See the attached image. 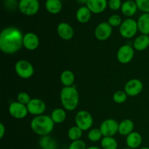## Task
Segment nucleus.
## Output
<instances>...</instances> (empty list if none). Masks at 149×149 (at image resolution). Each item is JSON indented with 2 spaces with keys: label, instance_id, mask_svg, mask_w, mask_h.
<instances>
[{
  "label": "nucleus",
  "instance_id": "473e14b6",
  "mask_svg": "<svg viewBox=\"0 0 149 149\" xmlns=\"http://www.w3.org/2000/svg\"><path fill=\"white\" fill-rule=\"evenodd\" d=\"M31 100V96L29 95V93H26V92H20L17 95V101L22 104L26 105V106H27Z\"/></svg>",
  "mask_w": 149,
  "mask_h": 149
},
{
  "label": "nucleus",
  "instance_id": "cd10ccee",
  "mask_svg": "<svg viewBox=\"0 0 149 149\" xmlns=\"http://www.w3.org/2000/svg\"><path fill=\"white\" fill-rule=\"evenodd\" d=\"M68 137L71 141L81 139L83 131L77 126H73L68 130Z\"/></svg>",
  "mask_w": 149,
  "mask_h": 149
},
{
  "label": "nucleus",
  "instance_id": "2eb2a0df",
  "mask_svg": "<svg viewBox=\"0 0 149 149\" xmlns=\"http://www.w3.org/2000/svg\"><path fill=\"white\" fill-rule=\"evenodd\" d=\"M39 46V39L33 32H28L23 36V47L29 51L35 50Z\"/></svg>",
  "mask_w": 149,
  "mask_h": 149
},
{
  "label": "nucleus",
  "instance_id": "6ab92c4d",
  "mask_svg": "<svg viewBox=\"0 0 149 149\" xmlns=\"http://www.w3.org/2000/svg\"><path fill=\"white\" fill-rule=\"evenodd\" d=\"M138 31L141 34L149 35V13H143L137 20Z\"/></svg>",
  "mask_w": 149,
  "mask_h": 149
},
{
  "label": "nucleus",
  "instance_id": "39448f33",
  "mask_svg": "<svg viewBox=\"0 0 149 149\" xmlns=\"http://www.w3.org/2000/svg\"><path fill=\"white\" fill-rule=\"evenodd\" d=\"M16 74L23 79L31 78L34 74V68L29 61L26 60H20L15 65Z\"/></svg>",
  "mask_w": 149,
  "mask_h": 149
},
{
  "label": "nucleus",
  "instance_id": "f3484780",
  "mask_svg": "<svg viewBox=\"0 0 149 149\" xmlns=\"http://www.w3.org/2000/svg\"><path fill=\"white\" fill-rule=\"evenodd\" d=\"M143 142V138L138 132H133L128 135L126 138V144L128 148L136 149L139 148Z\"/></svg>",
  "mask_w": 149,
  "mask_h": 149
},
{
  "label": "nucleus",
  "instance_id": "a878e982",
  "mask_svg": "<svg viewBox=\"0 0 149 149\" xmlns=\"http://www.w3.org/2000/svg\"><path fill=\"white\" fill-rule=\"evenodd\" d=\"M52 121L55 124H61L66 119V112L64 109L58 108L52 111L50 115Z\"/></svg>",
  "mask_w": 149,
  "mask_h": 149
},
{
  "label": "nucleus",
  "instance_id": "1a4fd4ad",
  "mask_svg": "<svg viewBox=\"0 0 149 149\" xmlns=\"http://www.w3.org/2000/svg\"><path fill=\"white\" fill-rule=\"evenodd\" d=\"M103 137H113L119 130V123L113 119H107L100 126Z\"/></svg>",
  "mask_w": 149,
  "mask_h": 149
},
{
  "label": "nucleus",
  "instance_id": "f257e3e1",
  "mask_svg": "<svg viewBox=\"0 0 149 149\" xmlns=\"http://www.w3.org/2000/svg\"><path fill=\"white\" fill-rule=\"evenodd\" d=\"M23 36L21 31L14 26H9L0 33V49L7 55L18 52L23 46Z\"/></svg>",
  "mask_w": 149,
  "mask_h": 149
},
{
  "label": "nucleus",
  "instance_id": "9d476101",
  "mask_svg": "<svg viewBox=\"0 0 149 149\" xmlns=\"http://www.w3.org/2000/svg\"><path fill=\"white\" fill-rule=\"evenodd\" d=\"M8 111L10 116L17 119H24L29 113L27 106L22 104L17 101L13 102L10 103L9 106Z\"/></svg>",
  "mask_w": 149,
  "mask_h": 149
},
{
  "label": "nucleus",
  "instance_id": "b1692460",
  "mask_svg": "<svg viewBox=\"0 0 149 149\" xmlns=\"http://www.w3.org/2000/svg\"><path fill=\"white\" fill-rule=\"evenodd\" d=\"M45 8L50 14H58L62 10L63 4L61 0H46Z\"/></svg>",
  "mask_w": 149,
  "mask_h": 149
},
{
  "label": "nucleus",
  "instance_id": "423d86ee",
  "mask_svg": "<svg viewBox=\"0 0 149 149\" xmlns=\"http://www.w3.org/2000/svg\"><path fill=\"white\" fill-rule=\"evenodd\" d=\"M39 0H19L18 10L24 15H35L39 12Z\"/></svg>",
  "mask_w": 149,
  "mask_h": 149
},
{
  "label": "nucleus",
  "instance_id": "2f4dec72",
  "mask_svg": "<svg viewBox=\"0 0 149 149\" xmlns=\"http://www.w3.org/2000/svg\"><path fill=\"white\" fill-rule=\"evenodd\" d=\"M138 9L143 13H149V0H135Z\"/></svg>",
  "mask_w": 149,
  "mask_h": 149
},
{
  "label": "nucleus",
  "instance_id": "e433bc0d",
  "mask_svg": "<svg viewBox=\"0 0 149 149\" xmlns=\"http://www.w3.org/2000/svg\"><path fill=\"white\" fill-rule=\"evenodd\" d=\"M5 132H6V129H5V127H4V125H3L2 123L0 124V138H3V137H4V134H5Z\"/></svg>",
  "mask_w": 149,
  "mask_h": 149
},
{
  "label": "nucleus",
  "instance_id": "6e6552de",
  "mask_svg": "<svg viewBox=\"0 0 149 149\" xmlns=\"http://www.w3.org/2000/svg\"><path fill=\"white\" fill-rule=\"evenodd\" d=\"M135 56V49L130 45H124L119 48L116 53L118 61L122 64H127Z\"/></svg>",
  "mask_w": 149,
  "mask_h": 149
},
{
  "label": "nucleus",
  "instance_id": "7ed1b4c3",
  "mask_svg": "<svg viewBox=\"0 0 149 149\" xmlns=\"http://www.w3.org/2000/svg\"><path fill=\"white\" fill-rule=\"evenodd\" d=\"M61 104L65 111H73L78 107L79 103V94L74 86L63 87L60 93Z\"/></svg>",
  "mask_w": 149,
  "mask_h": 149
},
{
  "label": "nucleus",
  "instance_id": "412c9836",
  "mask_svg": "<svg viewBox=\"0 0 149 149\" xmlns=\"http://www.w3.org/2000/svg\"><path fill=\"white\" fill-rule=\"evenodd\" d=\"M92 13L87 6H81L76 13V18L80 23H87L91 18Z\"/></svg>",
  "mask_w": 149,
  "mask_h": 149
},
{
  "label": "nucleus",
  "instance_id": "9b49d317",
  "mask_svg": "<svg viewBox=\"0 0 149 149\" xmlns=\"http://www.w3.org/2000/svg\"><path fill=\"white\" fill-rule=\"evenodd\" d=\"M143 84L141 80L138 79H132L125 84L124 90L128 96L135 97L143 91Z\"/></svg>",
  "mask_w": 149,
  "mask_h": 149
},
{
  "label": "nucleus",
  "instance_id": "a211bd4d",
  "mask_svg": "<svg viewBox=\"0 0 149 149\" xmlns=\"http://www.w3.org/2000/svg\"><path fill=\"white\" fill-rule=\"evenodd\" d=\"M138 7L133 0H127L122 3L121 12L126 17H132L138 11Z\"/></svg>",
  "mask_w": 149,
  "mask_h": 149
},
{
  "label": "nucleus",
  "instance_id": "f03ea898",
  "mask_svg": "<svg viewBox=\"0 0 149 149\" xmlns=\"http://www.w3.org/2000/svg\"><path fill=\"white\" fill-rule=\"evenodd\" d=\"M30 125L32 131L42 137L49 135L52 132L55 123L50 116L42 114L34 116L31 121Z\"/></svg>",
  "mask_w": 149,
  "mask_h": 149
},
{
  "label": "nucleus",
  "instance_id": "f704fd0d",
  "mask_svg": "<svg viewBox=\"0 0 149 149\" xmlns=\"http://www.w3.org/2000/svg\"><path fill=\"white\" fill-rule=\"evenodd\" d=\"M122 5V0H109L108 1V7L113 11L121 10Z\"/></svg>",
  "mask_w": 149,
  "mask_h": 149
},
{
  "label": "nucleus",
  "instance_id": "4468645a",
  "mask_svg": "<svg viewBox=\"0 0 149 149\" xmlns=\"http://www.w3.org/2000/svg\"><path fill=\"white\" fill-rule=\"evenodd\" d=\"M57 32L58 36L65 41L71 40L74 35V31L72 26L65 22H61L58 25Z\"/></svg>",
  "mask_w": 149,
  "mask_h": 149
},
{
  "label": "nucleus",
  "instance_id": "dca6fc26",
  "mask_svg": "<svg viewBox=\"0 0 149 149\" xmlns=\"http://www.w3.org/2000/svg\"><path fill=\"white\" fill-rule=\"evenodd\" d=\"M86 6L94 14H100L104 12L108 7L107 0H88Z\"/></svg>",
  "mask_w": 149,
  "mask_h": 149
},
{
  "label": "nucleus",
  "instance_id": "c85d7f7f",
  "mask_svg": "<svg viewBox=\"0 0 149 149\" xmlns=\"http://www.w3.org/2000/svg\"><path fill=\"white\" fill-rule=\"evenodd\" d=\"M87 138L90 141L95 143L101 141L102 138H103V135L100 128L99 129L98 128H93V129H90V130L89 131L88 134H87Z\"/></svg>",
  "mask_w": 149,
  "mask_h": 149
},
{
  "label": "nucleus",
  "instance_id": "bb28decb",
  "mask_svg": "<svg viewBox=\"0 0 149 149\" xmlns=\"http://www.w3.org/2000/svg\"><path fill=\"white\" fill-rule=\"evenodd\" d=\"M102 149H117L118 142L113 137H103L100 141Z\"/></svg>",
  "mask_w": 149,
  "mask_h": 149
},
{
  "label": "nucleus",
  "instance_id": "7c9ffc66",
  "mask_svg": "<svg viewBox=\"0 0 149 149\" xmlns=\"http://www.w3.org/2000/svg\"><path fill=\"white\" fill-rule=\"evenodd\" d=\"M107 22L112 27H118V26H120L121 24H122V19L119 15L113 14L109 17Z\"/></svg>",
  "mask_w": 149,
  "mask_h": 149
},
{
  "label": "nucleus",
  "instance_id": "393cba45",
  "mask_svg": "<svg viewBox=\"0 0 149 149\" xmlns=\"http://www.w3.org/2000/svg\"><path fill=\"white\" fill-rule=\"evenodd\" d=\"M60 79L64 87H71L75 81V75L70 70H65L61 73Z\"/></svg>",
  "mask_w": 149,
  "mask_h": 149
},
{
  "label": "nucleus",
  "instance_id": "f8f14e48",
  "mask_svg": "<svg viewBox=\"0 0 149 149\" xmlns=\"http://www.w3.org/2000/svg\"><path fill=\"white\" fill-rule=\"evenodd\" d=\"M108 22H102L96 26L95 29V36L99 41H105L109 39L112 34L113 29Z\"/></svg>",
  "mask_w": 149,
  "mask_h": 149
},
{
  "label": "nucleus",
  "instance_id": "c9c22d12",
  "mask_svg": "<svg viewBox=\"0 0 149 149\" xmlns=\"http://www.w3.org/2000/svg\"><path fill=\"white\" fill-rule=\"evenodd\" d=\"M18 2L17 0H4V7L7 10H15L17 7L18 8Z\"/></svg>",
  "mask_w": 149,
  "mask_h": 149
},
{
  "label": "nucleus",
  "instance_id": "ea45409f",
  "mask_svg": "<svg viewBox=\"0 0 149 149\" xmlns=\"http://www.w3.org/2000/svg\"><path fill=\"white\" fill-rule=\"evenodd\" d=\"M140 149H149V147H143V148H141Z\"/></svg>",
  "mask_w": 149,
  "mask_h": 149
},
{
  "label": "nucleus",
  "instance_id": "ddd939ff",
  "mask_svg": "<svg viewBox=\"0 0 149 149\" xmlns=\"http://www.w3.org/2000/svg\"><path fill=\"white\" fill-rule=\"evenodd\" d=\"M46 108V103L39 98H31L27 105L29 113L35 116L43 114Z\"/></svg>",
  "mask_w": 149,
  "mask_h": 149
},
{
  "label": "nucleus",
  "instance_id": "0eeeda50",
  "mask_svg": "<svg viewBox=\"0 0 149 149\" xmlns=\"http://www.w3.org/2000/svg\"><path fill=\"white\" fill-rule=\"evenodd\" d=\"M76 126L79 127L82 131L90 130L93 125V118L88 111L81 110L77 112L75 116Z\"/></svg>",
  "mask_w": 149,
  "mask_h": 149
},
{
  "label": "nucleus",
  "instance_id": "58836bf2",
  "mask_svg": "<svg viewBox=\"0 0 149 149\" xmlns=\"http://www.w3.org/2000/svg\"><path fill=\"white\" fill-rule=\"evenodd\" d=\"M79 3H82V4H87L88 0H77Z\"/></svg>",
  "mask_w": 149,
  "mask_h": 149
},
{
  "label": "nucleus",
  "instance_id": "5701e85b",
  "mask_svg": "<svg viewBox=\"0 0 149 149\" xmlns=\"http://www.w3.org/2000/svg\"><path fill=\"white\" fill-rule=\"evenodd\" d=\"M39 146L41 149H57L58 148L56 140L49 135L41 137Z\"/></svg>",
  "mask_w": 149,
  "mask_h": 149
},
{
  "label": "nucleus",
  "instance_id": "c756f323",
  "mask_svg": "<svg viewBox=\"0 0 149 149\" xmlns=\"http://www.w3.org/2000/svg\"><path fill=\"white\" fill-rule=\"evenodd\" d=\"M128 95L125 93V90H118L115 92L113 95V101L118 104H122L124 103L127 99Z\"/></svg>",
  "mask_w": 149,
  "mask_h": 149
},
{
  "label": "nucleus",
  "instance_id": "4be33fe9",
  "mask_svg": "<svg viewBox=\"0 0 149 149\" xmlns=\"http://www.w3.org/2000/svg\"><path fill=\"white\" fill-rule=\"evenodd\" d=\"M149 47L148 35L141 34L137 36L133 42V48L135 50L143 51Z\"/></svg>",
  "mask_w": 149,
  "mask_h": 149
},
{
  "label": "nucleus",
  "instance_id": "20e7f679",
  "mask_svg": "<svg viewBox=\"0 0 149 149\" xmlns=\"http://www.w3.org/2000/svg\"><path fill=\"white\" fill-rule=\"evenodd\" d=\"M138 31L137 21L131 17L125 19L119 26V33L125 39H132Z\"/></svg>",
  "mask_w": 149,
  "mask_h": 149
},
{
  "label": "nucleus",
  "instance_id": "4c0bfd02",
  "mask_svg": "<svg viewBox=\"0 0 149 149\" xmlns=\"http://www.w3.org/2000/svg\"><path fill=\"white\" fill-rule=\"evenodd\" d=\"M87 149H101V148H100L97 146H90V147H87Z\"/></svg>",
  "mask_w": 149,
  "mask_h": 149
},
{
  "label": "nucleus",
  "instance_id": "a19ab883",
  "mask_svg": "<svg viewBox=\"0 0 149 149\" xmlns=\"http://www.w3.org/2000/svg\"><path fill=\"white\" fill-rule=\"evenodd\" d=\"M123 149H132V148H128V147H127V148H123Z\"/></svg>",
  "mask_w": 149,
  "mask_h": 149
},
{
  "label": "nucleus",
  "instance_id": "aec40b11",
  "mask_svg": "<svg viewBox=\"0 0 149 149\" xmlns=\"http://www.w3.org/2000/svg\"><path fill=\"white\" fill-rule=\"evenodd\" d=\"M135 125L134 122L131 119H126L122 120L120 123H119V130L118 132L121 135L127 136L134 131Z\"/></svg>",
  "mask_w": 149,
  "mask_h": 149
},
{
  "label": "nucleus",
  "instance_id": "72a5a7b5",
  "mask_svg": "<svg viewBox=\"0 0 149 149\" xmlns=\"http://www.w3.org/2000/svg\"><path fill=\"white\" fill-rule=\"evenodd\" d=\"M68 149H87L86 143L82 140L72 141L68 146Z\"/></svg>",
  "mask_w": 149,
  "mask_h": 149
}]
</instances>
